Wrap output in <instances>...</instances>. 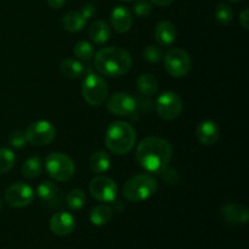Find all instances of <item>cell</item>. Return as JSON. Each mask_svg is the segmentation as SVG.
<instances>
[{"label": "cell", "mask_w": 249, "mask_h": 249, "mask_svg": "<svg viewBox=\"0 0 249 249\" xmlns=\"http://www.w3.org/2000/svg\"><path fill=\"white\" fill-rule=\"evenodd\" d=\"M173 150L170 143L160 136H148L136 148V160L146 172L160 174L167 169L172 160Z\"/></svg>", "instance_id": "obj_1"}, {"label": "cell", "mask_w": 249, "mask_h": 249, "mask_svg": "<svg viewBox=\"0 0 249 249\" xmlns=\"http://www.w3.org/2000/svg\"><path fill=\"white\" fill-rule=\"evenodd\" d=\"M95 68L107 77H121L131 68V57L124 49L108 46L95 55Z\"/></svg>", "instance_id": "obj_2"}, {"label": "cell", "mask_w": 249, "mask_h": 249, "mask_svg": "<svg viewBox=\"0 0 249 249\" xmlns=\"http://www.w3.org/2000/svg\"><path fill=\"white\" fill-rule=\"evenodd\" d=\"M135 130L126 122H114L107 128L106 146L116 155H126L135 145Z\"/></svg>", "instance_id": "obj_3"}, {"label": "cell", "mask_w": 249, "mask_h": 249, "mask_svg": "<svg viewBox=\"0 0 249 249\" xmlns=\"http://www.w3.org/2000/svg\"><path fill=\"white\" fill-rule=\"evenodd\" d=\"M157 191V181L151 175L139 174L129 179L123 186V195L129 202L139 203L150 198Z\"/></svg>", "instance_id": "obj_4"}, {"label": "cell", "mask_w": 249, "mask_h": 249, "mask_svg": "<svg viewBox=\"0 0 249 249\" xmlns=\"http://www.w3.org/2000/svg\"><path fill=\"white\" fill-rule=\"evenodd\" d=\"M46 173L56 181H67L74 175V163L72 158L61 152H53L45 158Z\"/></svg>", "instance_id": "obj_5"}, {"label": "cell", "mask_w": 249, "mask_h": 249, "mask_svg": "<svg viewBox=\"0 0 249 249\" xmlns=\"http://www.w3.org/2000/svg\"><path fill=\"white\" fill-rule=\"evenodd\" d=\"M82 94L90 106H100L108 95V85L101 75L89 73L82 83Z\"/></svg>", "instance_id": "obj_6"}, {"label": "cell", "mask_w": 249, "mask_h": 249, "mask_svg": "<svg viewBox=\"0 0 249 249\" xmlns=\"http://www.w3.org/2000/svg\"><path fill=\"white\" fill-rule=\"evenodd\" d=\"M164 67L172 77H185L191 70V58L185 50L174 48L164 55Z\"/></svg>", "instance_id": "obj_7"}, {"label": "cell", "mask_w": 249, "mask_h": 249, "mask_svg": "<svg viewBox=\"0 0 249 249\" xmlns=\"http://www.w3.org/2000/svg\"><path fill=\"white\" fill-rule=\"evenodd\" d=\"M158 116L164 121H173L178 118L182 111V100L177 92L164 91L158 96L156 102Z\"/></svg>", "instance_id": "obj_8"}, {"label": "cell", "mask_w": 249, "mask_h": 249, "mask_svg": "<svg viewBox=\"0 0 249 249\" xmlns=\"http://www.w3.org/2000/svg\"><path fill=\"white\" fill-rule=\"evenodd\" d=\"M89 191L95 199L105 203H111L114 202L118 192L116 182L109 178L100 175L94 178L89 184Z\"/></svg>", "instance_id": "obj_9"}, {"label": "cell", "mask_w": 249, "mask_h": 249, "mask_svg": "<svg viewBox=\"0 0 249 249\" xmlns=\"http://www.w3.org/2000/svg\"><path fill=\"white\" fill-rule=\"evenodd\" d=\"M27 141L36 146L49 145L56 136V129L50 122L36 121L28 126L26 131Z\"/></svg>", "instance_id": "obj_10"}, {"label": "cell", "mask_w": 249, "mask_h": 249, "mask_svg": "<svg viewBox=\"0 0 249 249\" xmlns=\"http://www.w3.org/2000/svg\"><path fill=\"white\" fill-rule=\"evenodd\" d=\"M4 198L9 207L23 208L32 203L34 198V191L29 185L24 184V182H16L7 187Z\"/></svg>", "instance_id": "obj_11"}, {"label": "cell", "mask_w": 249, "mask_h": 249, "mask_svg": "<svg viewBox=\"0 0 249 249\" xmlns=\"http://www.w3.org/2000/svg\"><path fill=\"white\" fill-rule=\"evenodd\" d=\"M107 108L116 116L129 117L135 113L136 101L131 95L126 92H116L109 97Z\"/></svg>", "instance_id": "obj_12"}, {"label": "cell", "mask_w": 249, "mask_h": 249, "mask_svg": "<svg viewBox=\"0 0 249 249\" xmlns=\"http://www.w3.org/2000/svg\"><path fill=\"white\" fill-rule=\"evenodd\" d=\"M75 229V219L67 212L55 213L50 219V230L56 236H67Z\"/></svg>", "instance_id": "obj_13"}, {"label": "cell", "mask_w": 249, "mask_h": 249, "mask_svg": "<svg viewBox=\"0 0 249 249\" xmlns=\"http://www.w3.org/2000/svg\"><path fill=\"white\" fill-rule=\"evenodd\" d=\"M221 215L228 224H232V225L247 224L249 211L247 207L242 206V204L229 203L221 208Z\"/></svg>", "instance_id": "obj_14"}, {"label": "cell", "mask_w": 249, "mask_h": 249, "mask_svg": "<svg viewBox=\"0 0 249 249\" xmlns=\"http://www.w3.org/2000/svg\"><path fill=\"white\" fill-rule=\"evenodd\" d=\"M197 139L204 146H212L219 140L220 129L213 121H203L197 126Z\"/></svg>", "instance_id": "obj_15"}, {"label": "cell", "mask_w": 249, "mask_h": 249, "mask_svg": "<svg viewBox=\"0 0 249 249\" xmlns=\"http://www.w3.org/2000/svg\"><path fill=\"white\" fill-rule=\"evenodd\" d=\"M111 23L118 33H126L133 26L131 12L125 6H116L111 12Z\"/></svg>", "instance_id": "obj_16"}, {"label": "cell", "mask_w": 249, "mask_h": 249, "mask_svg": "<svg viewBox=\"0 0 249 249\" xmlns=\"http://www.w3.org/2000/svg\"><path fill=\"white\" fill-rule=\"evenodd\" d=\"M155 38L160 46H170L177 38V29L169 21H162L156 26Z\"/></svg>", "instance_id": "obj_17"}, {"label": "cell", "mask_w": 249, "mask_h": 249, "mask_svg": "<svg viewBox=\"0 0 249 249\" xmlns=\"http://www.w3.org/2000/svg\"><path fill=\"white\" fill-rule=\"evenodd\" d=\"M89 36L95 44L102 45V44H105L109 39L111 29H109L108 24L106 22L99 19V21H95L91 23L89 29Z\"/></svg>", "instance_id": "obj_18"}, {"label": "cell", "mask_w": 249, "mask_h": 249, "mask_svg": "<svg viewBox=\"0 0 249 249\" xmlns=\"http://www.w3.org/2000/svg\"><path fill=\"white\" fill-rule=\"evenodd\" d=\"M88 19L82 15V12L70 11L63 16L62 27L70 33H75L84 28Z\"/></svg>", "instance_id": "obj_19"}, {"label": "cell", "mask_w": 249, "mask_h": 249, "mask_svg": "<svg viewBox=\"0 0 249 249\" xmlns=\"http://www.w3.org/2000/svg\"><path fill=\"white\" fill-rule=\"evenodd\" d=\"M89 165L90 169L94 173H97V174L106 173L111 168V157L104 151H97L92 153L90 157Z\"/></svg>", "instance_id": "obj_20"}, {"label": "cell", "mask_w": 249, "mask_h": 249, "mask_svg": "<svg viewBox=\"0 0 249 249\" xmlns=\"http://www.w3.org/2000/svg\"><path fill=\"white\" fill-rule=\"evenodd\" d=\"M138 89L145 96H155L158 91V80L150 73L141 74L138 78Z\"/></svg>", "instance_id": "obj_21"}, {"label": "cell", "mask_w": 249, "mask_h": 249, "mask_svg": "<svg viewBox=\"0 0 249 249\" xmlns=\"http://www.w3.org/2000/svg\"><path fill=\"white\" fill-rule=\"evenodd\" d=\"M60 71L63 77L74 79V78H79L84 73V66L74 58H67V60L62 61Z\"/></svg>", "instance_id": "obj_22"}, {"label": "cell", "mask_w": 249, "mask_h": 249, "mask_svg": "<svg viewBox=\"0 0 249 249\" xmlns=\"http://www.w3.org/2000/svg\"><path fill=\"white\" fill-rule=\"evenodd\" d=\"M113 212L108 206H97L90 212V223L95 226H102L111 220Z\"/></svg>", "instance_id": "obj_23"}, {"label": "cell", "mask_w": 249, "mask_h": 249, "mask_svg": "<svg viewBox=\"0 0 249 249\" xmlns=\"http://www.w3.org/2000/svg\"><path fill=\"white\" fill-rule=\"evenodd\" d=\"M43 170V160L38 156L28 158L22 165V175L27 179H36Z\"/></svg>", "instance_id": "obj_24"}, {"label": "cell", "mask_w": 249, "mask_h": 249, "mask_svg": "<svg viewBox=\"0 0 249 249\" xmlns=\"http://www.w3.org/2000/svg\"><path fill=\"white\" fill-rule=\"evenodd\" d=\"M85 194L79 189H74L67 195V198H66V202H67V206L71 211H80V209L84 207L85 204Z\"/></svg>", "instance_id": "obj_25"}, {"label": "cell", "mask_w": 249, "mask_h": 249, "mask_svg": "<svg viewBox=\"0 0 249 249\" xmlns=\"http://www.w3.org/2000/svg\"><path fill=\"white\" fill-rule=\"evenodd\" d=\"M73 51H74V55L83 61H89L95 56L94 46L89 41L85 40L78 41L73 48Z\"/></svg>", "instance_id": "obj_26"}, {"label": "cell", "mask_w": 249, "mask_h": 249, "mask_svg": "<svg viewBox=\"0 0 249 249\" xmlns=\"http://www.w3.org/2000/svg\"><path fill=\"white\" fill-rule=\"evenodd\" d=\"M36 195L43 201H53L57 195V186L51 181H44L36 189Z\"/></svg>", "instance_id": "obj_27"}, {"label": "cell", "mask_w": 249, "mask_h": 249, "mask_svg": "<svg viewBox=\"0 0 249 249\" xmlns=\"http://www.w3.org/2000/svg\"><path fill=\"white\" fill-rule=\"evenodd\" d=\"M15 160V153L9 148H0V174H5V173L10 172L11 168L14 167Z\"/></svg>", "instance_id": "obj_28"}, {"label": "cell", "mask_w": 249, "mask_h": 249, "mask_svg": "<svg viewBox=\"0 0 249 249\" xmlns=\"http://www.w3.org/2000/svg\"><path fill=\"white\" fill-rule=\"evenodd\" d=\"M215 17L219 23L223 24V26H226V24H229L232 21L233 12L229 5L219 4L215 10Z\"/></svg>", "instance_id": "obj_29"}, {"label": "cell", "mask_w": 249, "mask_h": 249, "mask_svg": "<svg viewBox=\"0 0 249 249\" xmlns=\"http://www.w3.org/2000/svg\"><path fill=\"white\" fill-rule=\"evenodd\" d=\"M143 57H145V60L148 61V62L157 63L163 58L162 50H160L158 46L147 45L143 49Z\"/></svg>", "instance_id": "obj_30"}, {"label": "cell", "mask_w": 249, "mask_h": 249, "mask_svg": "<svg viewBox=\"0 0 249 249\" xmlns=\"http://www.w3.org/2000/svg\"><path fill=\"white\" fill-rule=\"evenodd\" d=\"M27 142V136L26 133L21 130L12 131L9 135V143L15 148H22L23 146H26Z\"/></svg>", "instance_id": "obj_31"}, {"label": "cell", "mask_w": 249, "mask_h": 249, "mask_svg": "<svg viewBox=\"0 0 249 249\" xmlns=\"http://www.w3.org/2000/svg\"><path fill=\"white\" fill-rule=\"evenodd\" d=\"M151 9H152V4L150 0H138L134 5V12L139 17H146L150 15Z\"/></svg>", "instance_id": "obj_32"}, {"label": "cell", "mask_w": 249, "mask_h": 249, "mask_svg": "<svg viewBox=\"0 0 249 249\" xmlns=\"http://www.w3.org/2000/svg\"><path fill=\"white\" fill-rule=\"evenodd\" d=\"M240 23L245 29H249V10L245 9L240 14Z\"/></svg>", "instance_id": "obj_33"}, {"label": "cell", "mask_w": 249, "mask_h": 249, "mask_svg": "<svg viewBox=\"0 0 249 249\" xmlns=\"http://www.w3.org/2000/svg\"><path fill=\"white\" fill-rule=\"evenodd\" d=\"M95 12H96V9H95V6H92V5H85L82 10V15L87 19L91 18L92 15H94Z\"/></svg>", "instance_id": "obj_34"}, {"label": "cell", "mask_w": 249, "mask_h": 249, "mask_svg": "<svg viewBox=\"0 0 249 249\" xmlns=\"http://www.w3.org/2000/svg\"><path fill=\"white\" fill-rule=\"evenodd\" d=\"M46 1L53 9H61L65 5L66 0H46Z\"/></svg>", "instance_id": "obj_35"}, {"label": "cell", "mask_w": 249, "mask_h": 249, "mask_svg": "<svg viewBox=\"0 0 249 249\" xmlns=\"http://www.w3.org/2000/svg\"><path fill=\"white\" fill-rule=\"evenodd\" d=\"M151 1L153 2V4H156L157 6H160V7H165L168 6V5L172 4L174 0H151Z\"/></svg>", "instance_id": "obj_36"}, {"label": "cell", "mask_w": 249, "mask_h": 249, "mask_svg": "<svg viewBox=\"0 0 249 249\" xmlns=\"http://www.w3.org/2000/svg\"><path fill=\"white\" fill-rule=\"evenodd\" d=\"M229 1H231V2H238V1H241V0H229Z\"/></svg>", "instance_id": "obj_37"}, {"label": "cell", "mask_w": 249, "mask_h": 249, "mask_svg": "<svg viewBox=\"0 0 249 249\" xmlns=\"http://www.w3.org/2000/svg\"><path fill=\"white\" fill-rule=\"evenodd\" d=\"M119 1H124V2H129V1H133V0H119Z\"/></svg>", "instance_id": "obj_38"}, {"label": "cell", "mask_w": 249, "mask_h": 249, "mask_svg": "<svg viewBox=\"0 0 249 249\" xmlns=\"http://www.w3.org/2000/svg\"><path fill=\"white\" fill-rule=\"evenodd\" d=\"M0 212H1V201H0Z\"/></svg>", "instance_id": "obj_39"}]
</instances>
